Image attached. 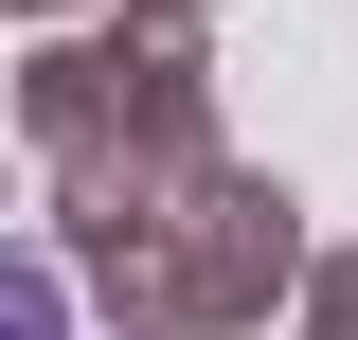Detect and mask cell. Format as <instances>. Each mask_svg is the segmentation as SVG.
Wrapping results in <instances>:
<instances>
[{"mask_svg":"<svg viewBox=\"0 0 358 340\" xmlns=\"http://www.w3.org/2000/svg\"><path fill=\"white\" fill-rule=\"evenodd\" d=\"M0 340H72V304H54L36 251H0Z\"/></svg>","mask_w":358,"mask_h":340,"instance_id":"6da1fadb","label":"cell"}]
</instances>
